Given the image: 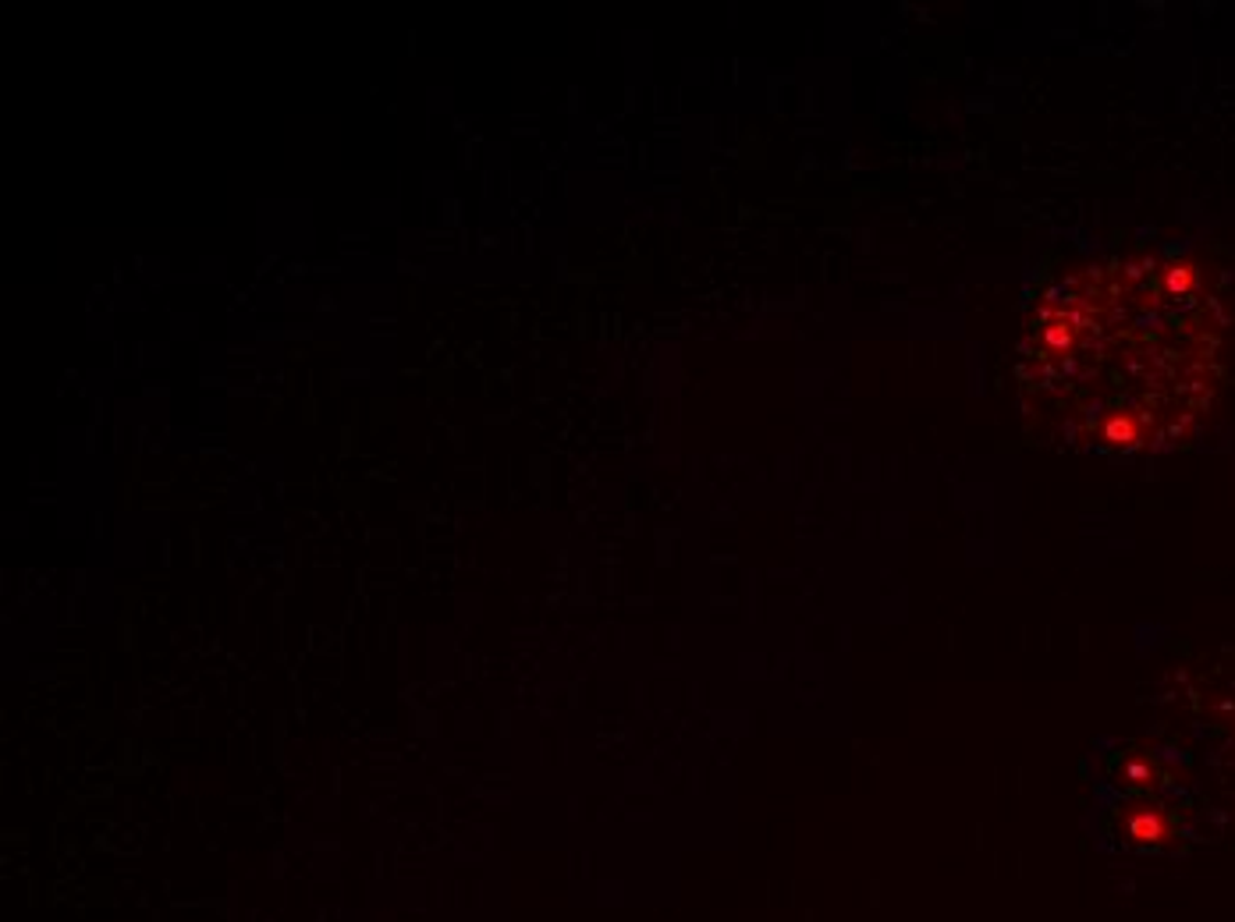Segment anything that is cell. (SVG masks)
<instances>
[{"mask_svg": "<svg viewBox=\"0 0 1235 922\" xmlns=\"http://www.w3.org/2000/svg\"><path fill=\"white\" fill-rule=\"evenodd\" d=\"M1222 387V330L1179 260L1083 266L1022 341L1019 390L1033 422L1111 455L1186 444Z\"/></svg>", "mask_w": 1235, "mask_h": 922, "instance_id": "cell-1", "label": "cell"}, {"mask_svg": "<svg viewBox=\"0 0 1235 922\" xmlns=\"http://www.w3.org/2000/svg\"><path fill=\"white\" fill-rule=\"evenodd\" d=\"M1122 838L1136 849H1162L1175 838V820L1151 803H1133L1122 809Z\"/></svg>", "mask_w": 1235, "mask_h": 922, "instance_id": "cell-2", "label": "cell"}]
</instances>
